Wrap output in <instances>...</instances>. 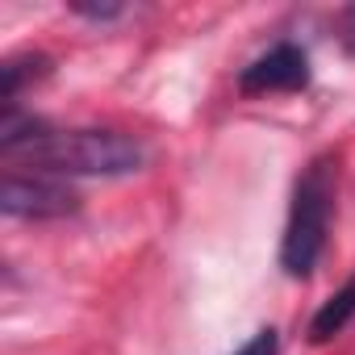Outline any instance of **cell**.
<instances>
[{
    "label": "cell",
    "instance_id": "cell-7",
    "mask_svg": "<svg viewBox=\"0 0 355 355\" xmlns=\"http://www.w3.org/2000/svg\"><path fill=\"white\" fill-rule=\"evenodd\" d=\"M234 355H280V338H276V330L268 326V330H255Z\"/></svg>",
    "mask_w": 355,
    "mask_h": 355
},
{
    "label": "cell",
    "instance_id": "cell-3",
    "mask_svg": "<svg viewBox=\"0 0 355 355\" xmlns=\"http://www.w3.org/2000/svg\"><path fill=\"white\" fill-rule=\"evenodd\" d=\"M0 209L9 218H26V222H51V218H67L80 209V197L46 171H21L9 167L0 180Z\"/></svg>",
    "mask_w": 355,
    "mask_h": 355
},
{
    "label": "cell",
    "instance_id": "cell-1",
    "mask_svg": "<svg viewBox=\"0 0 355 355\" xmlns=\"http://www.w3.org/2000/svg\"><path fill=\"white\" fill-rule=\"evenodd\" d=\"M0 150L9 159L34 163V171L46 175H130L146 163L142 142L117 134V130H51L42 117L21 113L17 105H5L0 117Z\"/></svg>",
    "mask_w": 355,
    "mask_h": 355
},
{
    "label": "cell",
    "instance_id": "cell-5",
    "mask_svg": "<svg viewBox=\"0 0 355 355\" xmlns=\"http://www.w3.org/2000/svg\"><path fill=\"white\" fill-rule=\"evenodd\" d=\"M351 318H355V276H351L334 297L322 301V309H318L313 322H309V338H313V343H326V338L343 334Z\"/></svg>",
    "mask_w": 355,
    "mask_h": 355
},
{
    "label": "cell",
    "instance_id": "cell-8",
    "mask_svg": "<svg viewBox=\"0 0 355 355\" xmlns=\"http://www.w3.org/2000/svg\"><path fill=\"white\" fill-rule=\"evenodd\" d=\"M80 17H88V21H113V17H121V9L117 5H71Z\"/></svg>",
    "mask_w": 355,
    "mask_h": 355
},
{
    "label": "cell",
    "instance_id": "cell-2",
    "mask_svg": "<svg viewBox=\"0 0 355 355\" xmlns=\"http://www.w3.org/2000/svg\"><path fill=\"white\" fill-rule=\"evenodd\" d=\"M334 197H338V163L334 155H318L301 167L297 184H293V205H288V222H284V239H280V268L297 280H305L330 239V222H334Z\"/></svg>",
    "mask_w": 355,
    "mask_h": 355
},
{
    "label": "cell",
    "instance_id": "cell-9",
    "mask_svg": "<svg viewBox=\"0 0 355 355\" xmlns=\"http://www.w3.org/2000/svg\"><path fill=\"white\" fill-rule=\"evenodd\" d=\"M338 38H343V46H347V55H355V5L343 13V21H338Z\"/></svg>",
    "mask_w": 355,
    "mask_h": 355
},
{
    "label": "cell",
    "instance_id": "cell-4",
    "mask_svg": "<svg viewBox=\"0 0 355 355\" xmlns=\"http://www.w3.org/2000/svg\"><path fill=\"white\" fill-rule=\"evenodd\" d=\"M309 84V59L297 42H276L239 76V92L268 96V92H297Z\"/></svg>",
    "mask_w": 355,
    "mask_h": 355
},
{
    "label": "cell",
    "instance_id": "cell-6",
    "mask_svg": "<svg viewBox=\"0 0 355 355\" xmlns=\"http://www.w3.org/2000/svg\"><path fill=\"white\" fill-rule=\"evenodd\" d=\"M51 76V59L46 55H13L0 67V80H5V105H17V96L26 92V84H38Z\"/></svg>",
    "mask_w": 355,
    "mask_h": 355
}]
</instances>
